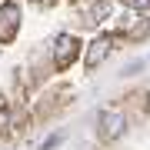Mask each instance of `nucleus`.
Returning a JSON list of instances; mask_svg holds the SVG:
<instances>
[{"instance_id":"1","label":"nucleus","mask_w":150,"mask_h":150,"mask_svg":"<svg viewBox=\"0 0 150 150\" xmlns=\"http://www.w3.org/2000/svg\"><path fill=\"white\" fill-rule=\"evenodd\" d=\"M123 130H127V117H123L120 110H107L100 117V137L103 140H117Z\"/></svg>"},{"instance_id":"6","label":"nucleus","mask_w":150,"mask_h":150,"mask_svg":"<svg viewBox=\"0 0 150 150\" xmlns=\"http://www.w3.org/2000/svg\"><path fill=\"white\" fill-rule=\"evenodd\" d=\"M130 4H134V10H140V13L150 10V0H130Z\"/></svg>"},{"instance_id":"2","label":"nucleus","mask_w":150,"mask_h":150,"mask_svg":"<svg viewBox=\"0 0 150 150\" xmlns=\"http://www.w3.org/2000/svg\"><path fill=\"white\" fill-rule=\"evenodd\" d=\"M74 57H77V40L70 37V33H60V37H57V43H54V64L67 67Z\"/></svg>"},{"instance_id":"7","label":"nucleus","mask_w":150,"mask_h":150,"mask_svg":"<svg viewBox=\"0 0 150 150\" xmlns=\"http://www.w3.org/2000/svg\"><path fill=\"white\" fill-rule=\"evenodd\" d=\"M37 4H50V0H37Z\"/></svg>"},{"instance_id":"4","label":"nucleus","mask_w":150,"mask_h":150,"mask_svg":"<svg viewBox=\"0 0 150 150\" xmlns=\"http://www.w3.org/2000/svg\"><path fill=\"white\" fill-rule=\"evenodd\" d=\"M107 54H110V40H107V37H103V40H93L90 47H87V64H90V67L100 64Z\"/></svg>"},{"instance_id":"3","label":"nucleus","mask_w":150,"mask_h":150,"mask_svg":"<svg viewBox=\"0 0 150 150\" xmlns=\"http://www.w3.org/2000/svg\"><path fill=\"white\" fill-rule=\"evenodd\" d=\"M17 23H20V10H17L13 4H4V10H0V37L10 40V33H13Z\"/></svg>"},{"instance_id":"5","label":"nucleus","mask_w":150,"mask_h":150,"mask_svg":"<svg viewBox=\"0 0 150 150\" xmlns=\"http://www.w3.org/2000/svg\"><path fill=\"white\" fill-rule=\"evenodd\" d=\"M107 13H110V7H107V4H97V7H93V20H103Z\"/></svg>"}]
</instances>
